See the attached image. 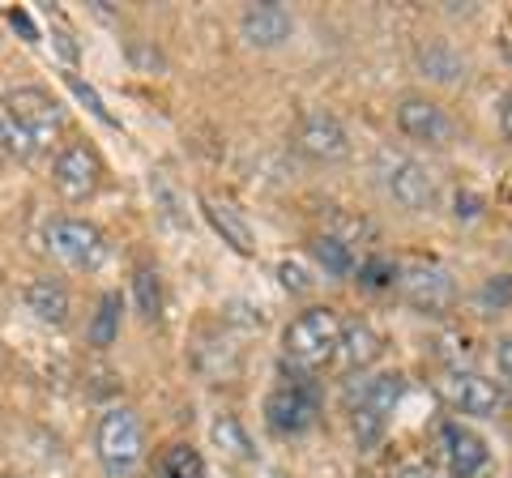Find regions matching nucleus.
<instances>
[{"label":"nucleus","mask_w":512,"mask_h":478,"mask_svg":"<svg viewBox=\"0 0 512 478\" xmlns=\"http://www.w3.org/2000/svg\"><path fill=\"white\" fill-rule=\"evenodd\" d=\"M402 393H406L402 372H376V376H363L359 385H350L346 414H350V436H355L359 449H376L384 440Z\"/></svg>","instance_id":"nucleus-3"},{"label":"nucleus","mask_w":512,"mask_h":478,"mask_svg":"<svg viewBox=\"0 0 512 478\" xmlns=\"http://www.w3.org/2000/svg\"><path fill=\"white\" fill-rule=\"evenodd\" d=\"M154 478H205V457L192 444L175 440L154 461Z\"/></svg>","instance_id":"nucleus-21"},{"label":"nucleus","mask_w":512,"mask_h":478,"mask_svg":"<svg viewBox=\"0 0 512 478\" xmlns=\"http://www.w3.org/2000/svg\"><path fill=\"white\" fill-rule=\"evenodd\" d=\"M278 282H282V291H291V295H308L312 286H316V278H312V269L303 265V261H295V257H286V261H278Z\"/></svg>","instance_id":"nucleus-25"},{"label":"nucleus","mask_w":512,"mask_h":478,"mask_svg":"<svg viewBox=\"0 0 512 478\" xmlns=\"http://www.w3.org/2000/svg\"><path fill=\"white\" fill-rule=\"evenodd\" d=\"M52 184L64 201H90L103 184V158L86 141H69L52 163Z\"/></svg>","instance_id":"nucleus-11"},{"label":"nucleus","mask_w":512,"mask_h":478,"mask_svg":"<svg viewBox=\"0 0 512 478\" xmlns=\"http://www.w3.org/2000/svg\"><path fill=\"white\" fill-rule=\"evenodd\" d=\"M436 444H440V457H444V470L453 478H474L478 470H487V440L474 432V427L457 423V419H444L440 432H436Z\"/></svg>","instance_id":"nucleus-13"},{"label":"nucleus","mask_w":512,"mask_h":478,"mask_svg":"<svg viewBox=\"0 0 512 478\" xmlns=\"http://www.w3.org/2000/svg\"><path fill=\"white\" fill-rule=\"evenodd\" d=\"M94 457L107 478H128L146 457V427L133 406H107L94 427Z\"/></svg>","instance_id":"nucleus-5"},{"label":"nucleus","mask_w":512,"mask_h":478,"mask_svg":"<svg viewBox=\"0 0 512 478\" xmlns=\"http://www.w3.org/2000/svg\"><path fill=\"white\" fill-rule=\"evenodd\" d=\"M22 299H26V312L35 316L39 325H52V329L69 325V308L73 304H69V291H64V282H56V278H30Z\"/></svg>","instance_id":"nucleus-17"},{"label":"nucleus","mask_w":512,"mask_h":478,"mask_svg":"<svg viewBox=\"0 0 512 478\" xmlns=\"http://www.w3.org/2000/svg\"><path fill=\"white\" fill-rule=\"evenodd\" d=\"M295 150L303 158H312V163H342V158L350 154V133H346V124L325 107L303 111L299 124H295Z\"/></svg>","instance_id":"nucleus-12"},{"label":"nucleus","mask_w":512,"mask_h":478,"mask_svg":"<svg viewBox=\"0 0 512 478\" xmlns=\"http://www.w3.org/2000/svg\"><path fill=\"white\" fill-rule=\"evenodd\" d=\"M120 316H124L120 295H116V291H107V295L99 299V308H94L90 325H86V342H90L94 350L116 346V338H120Z\"/></svg>","instance_id":"nucleus-20"},{"label":"nucleus","mask_w":512,"mask_h":478,"mask_svg":"<svg viewBox=\"0 0 512 478\" xmlns=\"http://www.w3.org/2000/svg\"><path fill=\"white\" fill-rule=\"evenodd\" d=\"M210 436H214V444H218V449L227 453L231 461H252V457H256L252 440H248V432H244V423H239L235 414H218L214 427H210Z\"/></svg>","instance_id":"nucleus-23"},{"label":"nucleus","mask_w":512,"mask_h":478,"mask_svg":"<svg viewBox=\"0 0 512 478\" xmlns=\"http://www.w3.org/2000/svg\"><path fill=\"white\" fill-rule=\"evenodd\" d=\"M397 282H402V261L384 257V252L359 261V286H363V291H393Z\"/></svg>","instance_id":"nucleus-24"},{"label":"nucleus","mask_w":512,"mask_h":478,"mask_svg":"<svg viewBox=\"0 0 512 478\" xmlns=\"http://www.w3.org/2000/svg\"><path fill=\"white\" fill-rule=\"evenodd\" d=\"M397 129H402V137L419 141L427 150H444L457 137L453 116L436 99H427V94H402L397 99Z\"/></svg>","instance_id":"nucleus-10"},{"label":"nucleus","mask_w":512,"mask_h":478,"mask_svg":"<svg viewBox=\"0 0 512 478\" xmlns=\"http://www.w3.org/2000/svg\"><path fill=\"white\" fill-rule=\"evenodd\" d=\"M372 175H376L380 193L389 197L393 205H402V210H410V214L436 210V197H440L436 175H431L414 154L393 150V146H380L372 154Z\"/></svg>","instance_id":"nucleus-4"},{"label":"nucleus","mask_w":512,"mask_h":478,"mask_svg":"<svg viewBox=\"0 0 512 478\" xmlns=\"http://www.w3.org/2000/svg\"><path fill=\"white\" fill-rule=\"evenodd\" d=\"M508 299H512V282H508V278H495V282L483 286V304L500 308V304H508Z\"/></svg>","instance_id":"nucleus-26"},{"label":"nucleus","mask_w":512,"mask_h":478,"mask_svg":"<svg viewBox=\"0 0 512 478\" xmlns=\"http://www.w3.org/2000/svg\"><path fill=\"white\" fill-rule=\"evenodd\" d=\"M201 210H205V222L214 227V235H218L231 252H239V257H256V231H252V222L239 214L231 201L201 197Z\"/></svg>","instance_id":"nucleus-16"},{"label":"nucleus","mask_w":512,"mask_h":478,"mask_svg":"<svg viewBox=\"0 0 512 478\" xmlns=\"http://www.w3.org/2000/svg\"><path fill=\"white\" fill-rule=\"evenodd\" d=\"M308 252H312V261L316 269L325 278H350V274H359V261H355V252H350V244L342 235H312L308 239Z\"/></svg>","instance_id":"nucleus-19"},{"label":"nucleus","mask_w":512,"mask_h":478,"mask_svg":"<svg viewBox=\"0 0 512 478\" xmlns=\"http://www.w3.org/2000/svg\"><path fill=\"white\" fill-rule=\"evenodd\" d=\"M18 163V154H13V141H9V129H5V116H0V167Z\"/></svg>","instance_id":"nucleus-29"},{"label":"nucleus","mask_w":512,"mask_h":478,"mask_svg":"<svg viewBox=\"0 0 512 478\" xmlns=\"http://www.w3.org/2000/svg\"><path fill=\"white\" fill-rule=\"evenodd\" d=\"M495 368H500V376L512 385V333H504L500 346H495Z\"/></svg>","instance_id":"nucleus-27"},{"label":"nucleus","mask_w":512,"mask_h":478,"mask_svg":"<svg viewBox=\"0 0 512 478\" xmlns=\"http://www.w3.org/2000/svg\"><path fill=\"white\" fill-rule=\"evenodd\" d=\"M133 299H137V312L146 325H158L163 321V282H158V269L141 265L133 274Z\"/></svg>","instance_id":"nucleus-22"},{"label":"nucleus","mask_w":512,"mask_h":478,"mask_svg":"<svg viewBox=\"0 0 512 478\" xmlns=\"http://www.w3.org/2000/svg\"><path fill=\"white\" fill-rule=\"evenodd\" d=\"M380 350H384V338L367 325V321H350L342 325V350H338V359L346 363L350 372H363V368H372V363L380 359Z\"/></svg>","instance_id":"nucleus-18"},{"label":"nucleus","mask_w":512,"mask_h":478,"mask_svg":"<svg viewBox=\"0 0 512 478\" xmlns=\"http://www.w3.org/2000/svg\"><path fill=\"white\" fill-rule=\"evenodd\" d=\"M0 478H22V474H0Z\"/></svg>","instance_id":"nucleus-31"},{"label":"nucleus","mask_w":512,"mask_h":478,"mask_svg":"<svg viewBox=\"0 0 512 478\" xmlns=\"http://www.w3.org/2000/svg\"><path fill=\"white\" fill-rule=\"evenodd\" d=\"M320 423V389L308 376H295L265 397V427L282 440L312 432Z\"/></svg>","instance_id":"nucleus-7"},{"label":"nucleus","mask_w":512,"mask_h":478,"mask_svg":"<svg viewBox=\"0 0 512 478\" xmlns=\"http://www.w3.org/2000/svg\"><path fill=\"white\" fill-rule=\"evenodd\" d=\"M436 393L457 414H474V419H495V414L508 406L500 380H491L483 372H470V368H448V372H440Z\"/></svg>","instance_id":"nucleus-8"},{"label":"nucleus","mask_w":512,"mask_h":478,"mask_svg":"<svg viewBox=\"0 0 512 478\" xmlns=\"http://www.w3.org/2000/svg\"><path fill=\"white\" fill-rule=\"evenodd\" d=\"M0 116H5V129H9L18 163H26V158H35L43 150H52V141L64 129V107L39 86L5 90L0 94Z\"/></svg>","instance_id":"nucleus-1"},{"label":"nucleus","mask_w":512,"mask_h":478,"mask_svg":"<svg viewBox=\"0 0 512 478\" xmlns=\"http://www.w3.org/2000/svg\"><path fill=\"white\" fill-rule=\"evenodd\" d=\"M495 120H500V133H504V141H512V90L500 99V107H495Z\"/></svg>","instance_id":"nucleus-28"},{"label":"nucleus","mask_w":512,"mask_h":478,"mask_svg":"<svg viewBox=\"0 0 512 478\" xmlns=\"http://www.w3.org/2000/svg\"><path fill=\"white\" fill-rule=\"evenodd\" d=\"M414 69H419L427 82L436 86H461L470 73V60L466 52H461L457 43L448 39H423L419 47H414Z\"/></svg>","instance_id":"nucleus-15"},{"label":"nucleus","mask_w":512,"mask_h":478,"mask_svg":"<svg viewBox=\"0 0 512 478\" xmlns=\"http://www.w3.org/2000/svg\"><path fill=\"white\" fill-rule=\"evenodd\" d=\"M43 244L60 265L77 269V274H94L107 261V239L86 218H52L43 227Z\"/></svg>","instance_id":"nucleus-6"},{"label":"nucleus","mask_w":512,"mask_h":478,"mask_svg":"<svg viewBox=\"0 0 512 478\" xmlns=\"http://www.w3.org/2000/svg\"><path fill=\"white\" fill-rule=\"evenodd\" d=\"M342 350V316L338 308H303L291 325L282 329V363L295 376H312L329 368Z\"/></svg>","instance_id":"nucleus-2"},{"label":"nucleus","mask_w":512,"mask_h":478,"mask_svg":"<svg viewBox=\"0 0 512 478\" xmlns=\"http://www.w3.org/2000/svg\"><path fill=\"white\" fill-rule=\"evenodd\" d=\"M397 478H436V474H431L427 466H402V470H397Z\"/></svg>","instance_id":"nucleus-30"},{"label":"nucleus","mask_w":512,"mask_h":478,"mask_svg":"<svg viewBox=\"0 0 512 478\" xmlns=\"http://www.w3.org/2000/svg\"><path fill=\"white\" fill-rule=\"evenodd\" d=\"M397 291H402L406 304L414 312H423V316H444V312H453V304H457V282L436 261H406Z\"/></svg>","instance_id":"nucleus-9"},{"label":"nucleus","mask_w":512,"mask_h":478,"mask_svg":"<svg viewBox=\"0 0 512 478\" xmlns=\"http://www.w3.org/2000/svg\"><path fill=\"white\" fill-rule=\"evenodd\" d=\"M239 35H244L248 47L269 52V47H282L295 35V18L286 5H278V0H256V5L239 9Z\"/></svg>","instance_id":"nucleus-14"}]
</instances>
